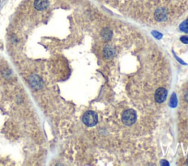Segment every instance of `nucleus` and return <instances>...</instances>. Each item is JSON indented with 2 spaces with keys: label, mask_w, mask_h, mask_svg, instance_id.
I'll use <instances>...</instances> for the list:
<instances>
[{
  "label": "nucleus",
  "mask_w": 188,
  "mask_h": 166,
  "mask_svg": "<svg viewBox=\"0 0 188 166\" xmlns=\"http://www.w3.org/2000/svg\"><path fill=\"white\" fill-rule=\"evenodd\" d=\"M179 28L182 30V31L185 33H188V19L187 20H185L183 23L181 24V25L179 26Z\"/></svg>",
  "instance_id": "obj_8"
},
{
  "label": "nucleus",
  "mask_w": 188,
  "mask_h": 166,
  "mask_svg": "<svg viewBox=\"0 0 188 166\" xmlns=\"http://www.w3.org/2000/svg\"><path fill=\"white\" fill-rule=\"evenodd\" d=\"M167 96H168V91L164 88H159L156 91L154 98L156 102L158 103H162L166 100Z\"/></svg>",
  "instance_id": "obj_4"
},
{
  "label": "nucleus",
  "mask_w": 188,
  "mask_h": 166,
  "mask_svg": "<svg viewBox=\"0 0 188 166\" xmlns=\"http://www.w3.org/2000/svg\"><path fill=\"white\" fill-rule=\"evenodd\" d=\"M154 33H155V34H154V36L157 37V38H160L162 37V35L161 34H160V33H158V32H154Z\"/></svg>",
  "instance_id": "obj_12"
},
{
  "label": "nucleus",
  "mask_w": 188,
  "mask_h": 166,
  "mask_svg": "<svg viewBox=\"0 0 188 166\" xmlns=\"http://www.w3.org/2000/svg\"><path fill=\"white\" fill-rule=\"evenodd\" d=\"M185 100H186V101L188 102V91L187 92L186 94H185Z\"/></svg>",
  "instance_id": "obj_13"
},
{
  "label": "nucleus",
  "mask_w": 188,
  "mask_h": 166,
  "mask_svg": "<svg viewBox=\"0 0 188 166\" xmlns=\"http://www.w3.org/2000/svg\"><path fill=\"white\" fill-rule=\"evenodd\" d=\"M102 36L104 39L106 40H109L112 36V32L109 29H105L104 30L103 32H102Z\"/></svg>",
  "instance_id": "obj_9"
},
{
  "label": "nucleus",
  "mask_w": 188,
  "mask_h": 166,
  "mask_svg": "<svg viewBox=\"0 0 188 166\" xmlns=\"http://www.w3.org/2000/svg\"><path fill=\"white\" fill-rule=\"evenodd\" d=\"M29 83L30 86L35 89H41L44 86V82L41 77L35 74L30 75V79H29Z\"/></svg>",
  "instance_id": "obj_3"
},
{
  "label": "nucleus",
  "mask_w": 188,
  "mask_h": 166,
  "mask_svg": "<svg viewBox=\"0 0 188 166\" xmlns=\"http://www.w3.org/2000/svg\"><path fill=\"white\" fill-rule=\"evenodd\" d=\"M83 123L88 127H93L97 124L98 116L97 114L92 111H88L84 114L82 117Z\"/></svg>",
  "instance_id": "obj_1"
},
{
  "label": "nucleus",
  "mask_w": 188,
  "mask_h": 166,
  "mask_svg": "<svg viewBox=\"0 0 188 166\" xmlns=\"http://www.w3.org/2000/svg\"><path fill=\"white\" fill-rule=\"evenodd\" d=\"M104 54L107 58L112 57L113 55H114V49H113V48L107 46V47L105 48L104 49Z\"/></svg>",
  "instance_id": "obj_6"
},
{
  "label": "nucleus",
  "mask_w": 188,
  "mask_h": 166,
  "mask_svg": "<svg viewBox=\"0 0 188 166\" xmlns=\"http://www.w3.org/2000/svg\"><path fill=\"white\" fill-rule=\"evenodd\" d=\"M49 2L48 0H35L34 8L38 11L45 10L48 8Z\"/></svg>",
  "instance_id": "obj_5"
},
{
  "label": "nucleus",
  "mask_w": 188,
  "mask_h": 166,
  "mask_svg": "<svg viewBox=\"0 0 188 166\" xmlns=\"http://www.w3.org/2000/svg\"><path fill=\"white\" fill-rule=\"evenodd\" d=\"M177 105V99H176V94H173L172 97L170 101V106L171 107H176Z\"/></svg>",
  "instance_id": "obj_10"
},
{
  "label": "nucleus",
  "mask_w": 188,
  "mask_h": 166,
  "mask_svg": "<svg viewBox=\"0 0 188 166\" xmlns=\"http://www.w3.org/2000/svg\"><path fill=\"white\" fill-rule=\"evenodd\" d=\"M181 40L185 43H188V37H182L181 38Z\"/></svg>",
  "instance_id": "obj_11"
},
{
  "label": "nucleus",
  "mask_w": 188,
  "mask_h": 166,
  "mask_svg": "<svg viewBox=\"0 0 188 166\" xmlns=\"http://www.w3.org/2000/svg\"><path fill=\"white\" fill-rule=\"evenodd\" d=\"M137 114L136 112L132 109L126 111L122 116V122L124 124L127 126H130L136 122Z\"/></svg>",
  "instance_id": "obj_2"
},
{
  "label": "nucleus",
  "mask_w": 188,
  "mask_h": 166,
  "mask_svg": "<svg viewBox=\"0 0 188 166\" xmlns=\"http://www.w3.org/2000/svg\"><path fill=\"white\" fill-rule=\"evenodd\" d=\"M156 17L159 20H162L165 18V12L162 10H160L156 13Z\"/></svg>",
  "instance_id": "obj_7"
}]
</instances>
